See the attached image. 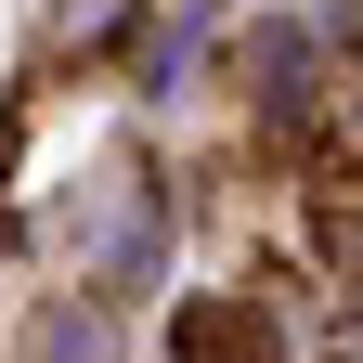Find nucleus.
<instances>
[{
  "label": "nucleus",
  "mask_w": 363,
  "mask_h": 363,
  "mask_svg": "<svg viewBox=\"0 0 363 363\" xmlns=\"http://www.w3.org/2000/svg\"><path fill=\"white\" fill-rule=\"evenodd\" d=\"M169 363H286V311L259 286H208L169 311Z\"/></svg>",
  "instance_id": "f257e3e1"
},
{
  "label": "nucleus",
  "mask_w": 363,
  "mask_h": 363,
  "mask_svg": "<svg viewBox=\"0 0 363 363\" xmlns=\"http://www.w3.org/2000/svg\"><path fill=\"white\" fill-rule=\"evenodd\" d=\"M39 350H52V363H104L117 337H104V311H52V337H39Z\"/></svg>",
  "instance_id": "20e7f679"
},
{
  "label": "nucleus",
  "mask_w": 363,
  "mask_h": 363,
  "mask_svg": "<svg viewBox=\"0 0 363 363\" xmlns=\"http://www.w3.org/2000/svg\"><path fill=\"white\" fill-rule=\"evenodd\" d=\"M208 13H220V0H182V13L143 39V104H169V91H182V65H195V39H208Z\"/></svg>",
  "instance_id": "7ed1b4c3"
},
{
  "label": "nucleus",
  "mask_w": 363,
  "mask_h": 363,
  "mask_svg": "<svg viewBox=\"0 0 363 363\" xmlns=\"http://www.w3.org/2000/svg\"><path fill=\"white\" fill-rule=\"evenodd\" d=\"M337 363H363V311H350V337H337Z\"/></svg>",
  "instance_id": "39448f33"
},
{
  "label": "nucleus",
  "mask_w": 363,
  "mask_h": 363,
  "mask_svg": "<svg viewBox=\"0 0 363 363\" xmlns=\"http://www.w3.org/2000/svg\"><path fill=\"white\" fill-rule=\"evenodd\" d=\"M311 91H325V39H311L298 13H286V26H259V39H247V104L286 130V117H311Z\"/></svg>",
  "instance_id": "f03ea898"
}]
</instances>
